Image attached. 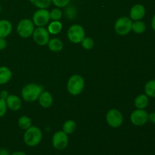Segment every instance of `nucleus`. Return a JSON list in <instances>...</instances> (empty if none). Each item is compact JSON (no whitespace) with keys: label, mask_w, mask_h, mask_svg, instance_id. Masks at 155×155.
<instances>
[{"label":"nucleus","mask_w":155,"mask_h":155,"mask_svg":"<svg viewBox=\"0 0 155 155\" xmlns=\"http://www.w3.org/2000/svg\"><path fill=\"white\" fill-rule=\"evenodd\" d=\"M43 92V87L36 83H28L21 90V97L27 102H33L39 98Z\"/></svg>","instance_id":"obj_1"},{"label":"nucleus","mask_w":155,"mask_h":155,"mask_svg":"<svg viewBox=\"0 0 155 155\" xmlns=\"http://www.w3.org/2000/svg\"><path fill=\"white\" fill-rule=\"evenodd\" d=\"M25 131L23 139L27 146L35 147L40 143L42 139V133L39 127L31 126Z\"/></svg>","instance_id":"obj_2"},{"label":"nucleus","mask_w":155,"mask_h":155,"mask_svg":"<svg viewBox=\"0 0 155 155\" xmlns=\"http://www.w3.org/2000/svg\"><path fill=\"white\" fill-rule=\"evenodd\" d=\"M84 86L85 80L83 77L79 74H74L68 79L67 89L71 95L76 96L82 93Z\"/></svg>","instance_id":"obj_3"},{"label":"nucleus","mask_w":155,"mask_h":155,"mask_svg":"<svg viewBox=\"0 0 155 155\" xmlns=\"http://www.w3.org/2000/svg\"><path fill=\"white\" fill-rule=\"evenodd\" d=\"M35 30V25L30 19H22L17 26V33L21 37L28 38L33 35Z\"/></svg>","instance_id":"obj_4"},{"label":"nucleus","mask_w":155,"mask_h":155,"mask_svg":"<svg viewBox=\"0 0 155 155\" xmlns=\"http://www.w3.org/2000/svg\"><path fill=\"white\" fill-rule=\"evenodd\" d=\"M133 21L129 17H121L118 18L114 24L115 32L120 36H126L132 30Z\"/></svg>","instance_id":"obj_5"},{"label":"nucleus","mask_w":155,"mask_h":155,"mask_svg":"<svg viewBox=\"0 0 155 155\" xmlns=\"http://www.w3.org/2000/svg\"><path fill=\"white\" fill-rule=\"evenodd\" d=\"M85 37V30L82 26L74 24L68 30V38L72 43H80Z\"/></svg>","instance_id":"obj_6"},{"label":"nucleus","mask_w":155,"mask_h":155,"mask_svg":"<svg viewBox=\"0 0 155 155\" xmlns=\"http://www.w3.org/2000/svg\"><path fill=\"white\" fill-rule=\"evenodd\" d=\"M50 20L49 12L46 8H39L37 11L34 12L33 15V20L35 26L37 27H45L48 24Z\"/></svg>","instance_id":"obj_7"},{"label":"nucleus","mask_w":155,"mask_h":155,"mask_svg":"<svg viewBox=\"0 0 155 155\" xmlns=\"http://www.w3.org/2000/svg\"><path fill=\"white\" fill-rule=\"evenodd\" d=\"M52 145L56 150L63 151L68 147L69 143L68 135L65 133L63 130L57 131L52 136Z\"/></svg>","instance_id":"obj_8"},{"label":"nucleus","mask_w":155,"mask_h":155,"mask_svg":"<svg viewBox=\"0 0 155 155\" xmlns=\"http://www.w3.org/2000/svg\"><path fill=\"white\" fill-rule=\"evenodd\" d=\"M106 121L112 128H118L124 123V117L122 113L117 109H110L106 114Z\"/></svg>","instance_id":"obj_9"},{"label":"nucleus","mask_w":155,"mask_h":155,"mask_svg":"<svg viewBox=\"0 0 155 155\" xmlns=\"http://www.w3.org/2000/svg\"><path fill=\"white\" fill-rule=\"evenodd\" d=\"M33 38L34 42L39 45H45L48 44L50 39V34L47 28L45 27H36L33 33Z\"/></svg>","instance_id":"obj_10"},{"label":"nucleus","mask_w":155,"mask_h":155,"mask_svg":"<svg viewBox=\"0 0 155 155\" xmlns=\"http://www.w3.org/2000/svg\"><path fill=\"white\" fill-rule=\"evenodd\" d=\"M130 121L134 126L142 127L148 121V114L145 109H136L130 115Z\"/></svg>","instance_id":"obj_11"},{"label":"nucleus","mask_w":155,"mask_h":155,"mask_svg":"<svg viewBox=\"0 0 155 155\" xmlns=\"http://www.w3.org/2000/svg\"><path fill=\"white\" fill-rule=\"evenodd\" d=\"M146 13L145 6L142 4H136L130 11V18L132 21H140L143 19Z\"/></svg>","instance_id":"obj_12"},{"label":"nucleus","mask_w":155,"mask_h":155,"mask_svg":"<svg viewBox=\"0 0 155 155\" xmlns=\"http://www.w3.org/2000/svg\"><path fill=\"white\" fill-rule=\"evenodd\" d=\"M7 107L13 111H17L20 110L22 106L21 99L16 95H8L5 99Z\"/></svg>","instance_id":"obj_13"},{"label":"nucleus","mask_w":155,"mask_h":155,"mask_svg":"<svg viewBox=\"0 0 155 155\" xmlns=\"http://www.w3.org/2000/svg\"><path fill=\"white\" fill-rule=\"evenodd\" d=\"M39 104L44 108H48L53 104V96L49 92L43 91L38 98Z\"/></svg>","instance_id":"obj_14"},{"label":"nucleus","mask_w":155,"mask_h":155,"mask_svg":"<svg viewBox=\"0 0 155 155\" xmlns=\"http://www.w3.org/2000/svg\"><path fill=\"white\" fill-rule=\"evenodd\" d=\"M12 31V24L8 20H0V37L6 38Z\"/></svg>","instance_id":"obj_15"},{"label":"nucleus","mask_w":155,"mask_h":155,"mask_svg":"<svg viewBox=\"0 0 155 155\" xmlns=\"http://www.w3.org/2000/svg\"><path fill=\"white\" fill-rule=\"evenodd\" d=\"M149 97L147 96L145 94L139 95L134 101L135 107L136 109H145L149 104Z\"/></svg>","instance_id":"obj_16"},{"label":"nucleus","mask_w":155,"mask_h":155,"mask_svg":"<svg viewBox=\"0 0 155 155\" xmlns=\"http://www.w3.org/2000/svg\"><path fill=\"white\" fill-rule=\"evenodd\" d=\"M12 77V73L8 68L0 67V85H5L8 83Z\"/></svg>","instance_id":"obj_17"},{"label":"nucleus","mask_w":155,"mask_h":155,"mask_svg":"<svg viewBox=\"0 0 155 155\" xmlns=\"http://www.w3.org/2000/svg\"><path fill=\"white\" fill-rule=\"evenodd\" d=\"M48 47L51 51L54 52H58L63 49L64 44L61 39H58V38H52L50 39L48 42Z\"/></svg>","instance_id":"obj_18"},{"label":"nucleus","mask_w":155,"mask_h":155,"mask_svg":"<svg viewBox=\"0 0 155 155\" xmlns=\"http://www.w3.org/2000/svg\"><path fill=\"white\" fill-rule=\"evenodd\" d=\"M62 29H63V25L60 21H52L51 22L48 23L47 27L49 34L52 35L58 34L59 33H61Z\"/></svg>","instance_id":"obj_19"},{"label":"nucleus","mask_w":155,"mask_h":155,"mask_svg":"<svg viewBox=\"0 0 155 155\" xmlns=\"http://www.w3.org/2000/svg\"><path fill=\"white\" fill-rule=\"evenodd\" d=\"M146 30V24L144 21L142 20L140 21H133V24H132V30L135 33L137 34H142Z\"/></svg>","instance_id":"obj_20"},{"label":"nucleus","mask_w":155,"mask_h":155,"mask_svg":"<svg viewBox=\"0 0 155 155\" xmlns=\"http://www.w3.org/2000/svg\"><path fill=\"white\" fill-rule=\"evenodd\" d=\"M63 131L68 135L73 134L74 132L77 130V124L75 121L72 120H68L65 121L64 124H63Z\"/></svg>","instance_id":"obj_21"},{"label":"nucleus","mask_w":155,"mask_h":155,"mask_svg":"<svg viewBox=\"0 0 155 155\" xmlns=\"http://www.w3.org/2000/svg\"><path fill=\"white\" fill-rule=\"evenodd\" d=\"M145 94L150 98H155V80H151L145 85Z\"/></svg>","instance_id":"obj_22"},{"label":"nucleus","mask_w":155,"mask_h":155,"mask_svg":"<svg viewBox=\"0 0 155 155\" xmlns=\"http://www.w3.org/2000/svg\"><path fill=\"white\" fill-rule=\"evenodd\" d=\"M18 126L23 130H27L32 126L31 119L27 116H21L18 119Z\"/></svg>","instance_id":"obj_23"},{"label":"nucleus","mask_w":155,"mask_h":155,"mask_svg":"<svg viewBox=\"0 0 155 155\" xmlns=\"http://www.w3.org/2000/svg\"><path fill=\"white\" fill-rule=\"evenodd\" d=\"M30 2L38 8H47L51 4V0H30Z\"/></svg>","instance_id":"obj_24"},{"label":"nucleus","mask_w":155,"mask_h":155,"mask_svg":"<svg viewBox=\"0 0 155 155\" xmlns=\"http://www.w3.org/2000/svg\"><path fill=\"white\" fill-rule=\"evenodd\" d=\"M80 43H81L82 47L86 50L92 49L95 45V42H94L93 39H92L91 37H84V39L82 40Z\"/></svg>","instance_id":"obj_25"},{"label":"nucleus","mask_w":155,"mask_h":155,"mask_svg":"<svg viewBox=\"0 0 155 155\" xmlns=\"http://www.w3.org/2000/svg\"><path fill=\"white\" fill-rule=\"evenodd\" d=\"M50 14V18L52 21H60L61 19L62 16H63V13L62 11L58 8H53L51 12H49Z\"/></svg>","instance_id":"obj_26"},{"label":"nucleus","mask_w":155,"mask_h":155,"mask_svg":"<svg viewBox=\"0 0 155 155\" xmlns=\"http://www.w3.org/2000/svg\"><path fill=\"white\" fill-rule=\"evenodd\" d=\"M70 2L71 0H51V3H53V5L58 8L67 7Z\"/></svg>","instance_id":"obj_27"},{"label":"nucleus","mask_w":155,"mask_h":155,"mask_svg":"<svg viewBox=\"0 0 155 155\" xmlns=\"http://www.w3.org/2000/svg\"><path fill=\"white\" fill-rule=\"evenodd\" d=\"M65 14H66L67 17L69 19H74V18H75L76 15H77V12H76V9L73 6H69L66 8Z\"/></svg>","instance_id":"obj_28"},{"label":"nucleus","mask_w":155,"mask_h":155,"mask_svg":"<svg viewBox=\"0 0 155 155\" xmlns=\"http://www.w3.org/2000/svg\"><path fill=\"white\" fill-rule=\"evenodd\" d=\"M7 105H6L5 100L0 98V117L4 116L7 111Z\"/></svg>","instance_id":"obj_29"},{"label":"nucleus","mask_w":155,"mask_h":155,"mask_svg":"<svg viewBox=\"0 0 155 155\" xmlns=\"http://www.w3.org/2000/svg\"><path fill=\"white\" fill-rule=\"evenodd\" d=\"M7 45V42L5 40V38L0 37V51L5 49Z\"/></svg>","instance_id":"obj_30"},{"label":"nucleus","mask_w":155,"mask_h":155,"mask_svg":"<svg viewBox=\"0 0 155 155\" xmlns=\"http://www.w3.org/2000/svg\"><path fill=\"white\" fill-rule=\"evenodd\" d=\"M148 121L155 124V112L148 114Z\"/></svg>","instance_id":"obj_31"},{"label":"nucleus","mask_w":155,"mask_h":155,"mask_svg":"<svg viewBox=\"0 0 155 155\" xmlns=\"http://www.w3.org/2000/svg\"><path fill=\"white\" fill-rule=\"evenodd\" d=\"M8 91L6 90H2L0 92V98H2V99L5 100L6 98H7V97L8 96Z\"/></svg>","instance_id":"obj_32"},{"label":"nucleus","mask_w":155,"mask_h":155,"mask_svg":"<svg viewBox=\"0 0 155 155\" xmlns=\"http://www.w3.org/2000/svg\"><path fill=\"white\" fill-rule=\"evenodd\" d=\"M0 155H11L9 151H8L5 148H2L0 149Z\"/></svg>","instance_id":"obj_33"},{"label":"nucleus","mask_w":155,"mask_h":155,"mask_svg":"<svg viewBox=\"0 0 155 155\" xmlns=\"http://www.w3.org/2000/svg\"><path fill=\"white\" fill-rule=\"evenodd\" d=\"M11 155H27V154H26L25 152H24V151H15V152H13Z\"/></svg>","instance_id":"obj_34"},{"label":"nucleus","mask_w":155,"mask_h":155,"mask_svg":"<svg viewBox=\"0 0 155 155\" xmlns=\"http://www.w3.org/2000/svg\"><path fill=\"white\" fill-rule=\"evenodd\" d=\"M151 27H152L153 30L155 31V14L154 16H153L152 19H151Z\"/></svg>","instance_id":"obj_35"},{"label":"nucleus","mask_w":155,"mask_h":155,"mask_svg":"<svg viewBox=\"0 0 155 155\" xmlns=\"http://www.w3.org/2000/svg\"><path fill=\"white\" fill-rule=\"evenodd\" d=\"M1 11H2V7H1V5H0V12H1Z\"/></svg>","instance_id":"obj_36"}]
</instances>
